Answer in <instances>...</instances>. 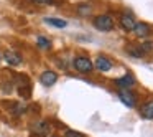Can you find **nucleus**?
Returning a JSON list of instances; mask_svg holds the SVG:
<instances>
[{
    "label": "nucleus",
    "mask_w": 153,
    "mask_h": 137,
    "mask_svg": "<svg viewBox=\"0 0 153 137\" xmlns=\"http://www.w3.org/2000/svg\"><path fill=\"white\" fill-rule=\"evenodd\" d=\"M92 23H94V27L100 31H110L114 28V20L109 15H99V17L94 18Z\"/></svg>",
    "instance_id": "nucleus-1"
},
{
    "label": "nucleus",
    "mask_w": 153,
    "mask_h": 137,
    "mask_svg": "<svg viewBox=\"0 0 153 137\" xmlns=\"http://www.w3.org/2000/svg\"><path fill=\"white\" fill-rule=\"evenodd\" d=\"M74 68H76L79 73L87 74V73H91V71H92L94 63L87 56H77V58H74Z\"/></svg>",
    "instance_id": "nucleus-2"
},
{
    "label": "nucleus",
    "mask_w": 153,
    "mask_h": 137,
    "mask_svg": "<svg viewBox=\"0 0 153 137\" xmlns=\"http://www.w3.org/2000/svg\"><path fill=\"white\" fill-rule=\"evenodd\" d=\"M119 97H120V101H122L123 104H127L128 107H135L137 97H135V94H133V93H130V89H120Z\"/></svg>",
    "instance_id": "nucleus-3"
},
{
    "label": "nucleus",
    "mask_w": 153,
    "mask_h": 137,
    "mask_svg": "<svg viewBox=\"0 0 153 137\" xmlns=\"http://www.w3.org/2000/svg\"><path fill=\"white\" fill-rule=\"evenodd\" d=\"M56 81H58V74L54 73V71H51V70L43 71L41 76H40V83L43 84V86H53Z\"/></svg>",
    "instance_id": "nucleus-4"
},
{
    "label": "nucleus",
    "mask_w": 153,
    "mask_h": 137,
    "mask_svg": "<svg viewBox=\"0 0 153 137\" xmlns=\"http://www.w3.org/2000/svg\"><path fill=\"white\" fill-rule=\"evenodd\" d=\"M115 84L120 89H132V88L135 86V78H133L132 74H125V76L115 79Z\"/></svg>",
    "instance_id": "nucleus-5"
},
{
    "label": "nucleus",
    "mask_w": 153,
    "mask_h": 137,
    "mask_svg": "<svg viewBox=\"0 0 153 137\" xmlns=\"http://www.w3.org/2000/svg\"><path fill=\"white\" fill-rule=\"evenodd\" d=\"M132 31H135L137 37L145 38V37H148V35L152 33L153 30H152V27H150V25H146V23H143V22H140V23H135V27H133Z\"/></svg>",
    "instance_id": "nucleus-6"
},
{
    "label": "nucleus",
    "mask_w": 153,
    "mask_h": 137,
    "mask_svg": "<svg viewBox=\"0 0 153 137\" xmlns=\"http://www.w3.org/2000/svg\"><path fill=\"white\" fill-rule=\"evenodd\" d=\"M4 58H5V61H7L8 64H12V66H18V64L22 63V55L17 53V51H12V50L5 51Z\"/></svg>",
    "instance_id": "nucleus-7"
},
{
    "label": "nucleus",
    "mask_w": 153,
    "mask_h": 137,
    "mask_svg": "<svg viewBox=\"0 0 153 137\" xmlns=\"http://www.w3.org/2000/svg\"><path fill=\"white\" fill-rule=\"evenodd\" d=\"M94 66H96L99 71L105 73V71H109L110 68H112V61H109L105 56H99V58H96V63H94Z\"/></svg>",
    "instance_id": "nucleus-8"
},
{
    "label": "nucleus",
    "mask_w": 153,
    "mask_h": 137,
    "mask_svg": "<svg viewBox=\"0 0 153 137\" xmlns=\"http://www.w3.org/2000/svg\"><path fill=\"white\" fill-rule=\"evenodd\" d=\"M33 132L36 136H48L51 132V126L48 122H36L33 126Z\"/></svg>",
    "instance_id": "nucleus-9"
},
{
    "label": "nucleus",
    "mask_w": 153,
    "mask_h": 137,
    "mask_svg": "<svg viewBox=\"0 0 153 137\" xmlns=\"http://www.w3.org/2000/svg\"><path fill=\"white\" fill-rule=\"evenodd\" d=\"M140 116L143 119H153V101H148L140 107Z\"/></svg>",
    "instance_id": "nucleus-10"
},
{
    "label": "nucleus",
    "mask_w": 153,
    "mask_h": 137,
    "mask_svg": "<svg viewBox=\"0 0 153 137\" xmlns=\"http://www.w3.org/2000/svg\"><path fill=\"white\" fill-rule=\"evenodd\" d=\"M120 25H122L123 30L132 31L133 27H135V20H133L130 15H122V17H120Z\"/></svg>",
    "instance_id": "nucleus-11"
},
{
    "label": "nucleus",
    "mask_w": 153,
    "mask_h": 137,
    "mask_svg": "<svg viewBox=\"0 0 153 137\" xmlns=\"http://www.w3.org/2000/svg\"><path fill=\"white\" fill-rule=\"evenodd\" d=\"M45 22H46L48 25H51V27H56V28H64L66 27V20H61V18H54V17H46L45 18Z\"/></svg>",
    "instance_id": "nucleus-12"
},
{
    "label": "nucleus",
    "mask_w": 153,
    "mask_h": 137,
    "mask_svg": "<svg viewBox=\"0 0 153 137\" xmlns=\"http://www.w3.org/2000/svg\"><path fill=\"white\" fill-rule=\"evenodd\" d=\"M36 43H38V46H40L41 50H50V48H51V41L48 40L46 37H38L36 38Z\"/></svg>",
    "instance_id": "nucleus-13"
},
{
    "label": "nucleus",
    "mask_w": 153,
    "mask_h": 137,
    "mask_svg": "<svg viewBox=\"0 0 153 137\" xmlns=\"http://www.w3.org/2000/svg\"><path fill=\"white\" fill-rule=\"evenodd\" d=\"M91 10H92V8H91L89 5L84 4V5H79V8H77V13L84 17V15H89V13H91Z\"/></svg>",
    "instance_id": "nucleus-14"
},
{
    "label": "nucleus",
    "mask_w": 153,
    "mask_h": 137,
    "mask_svg": "<svg viewBox=\"0 0 153 137\" xmlns=\"http://www.w3.org/2000/svg\"><path fill=\"white\" fill-rule=\"evenodd\" d=\"M140 51H142V53H150V51L153 50V43L152 41H146V43H143V45H140Z\"/></svg>",
    "instance_id": "nucleus-15"
},
{
    "label": "nucleus",
    "mask_w": 153,
    "mask_h": 137,
    "mask_svg": "<svg viewBox=\"0 0 153 137\" xmlns=\"http://www.w3.org/2000/svg\"><path fill=\"white\" fill-rule=\"evenodd\" d=\"M127 53L132 55L133 58H140V56L143 55L142 51H140V48H137V50H135V48H127Z\"/></svg>",
    "instance_id": "nucleus-16"
},
{
    "label": "nucleus",
    "mask_w": 153,
    "mask_h": 137,
    "mask_svg": "<svg viewBox=\"0 0 153 137\" xmlns=\"http://www.w3.org/2000/svg\"><path fill=\"white\" fill-rule=\"evenodd\" d=\"M64 137H86V136L77 132V130H66V132H64Z\"/></svg>",
    "instance_id": "nucleus-17"
},
{
    "label": "nucleus",
    "mask_w": 153,
    "mask_h": 137,
    "mask_svg": "<svg viewBox=\"0 0 153 137\" xmlns=\"http://www.w3.org/2000/svg\"><path fill=\"white\" fill-rule=\"evenodd\" d=\"M31 2H35V4H41V5H50V4H53L54 0H31Z\"/></svg>",
    "instance_id": "nucleus-18"
},
{
    "label": "nucleus",
    "mask_w": 153,
    "mask_h": 137,
    "mask_svg": "<svg viewBox=\"0 0 153 137\" xmlns=\"http://www.w3.org/2000/svg\"><path fill=\"white\" fill-rule=\"evenodd\" d=\"M0 60H2V55H0Z\"/></svg>",
    "instance_id": "nucleus-19"
}]
</instances>
